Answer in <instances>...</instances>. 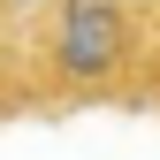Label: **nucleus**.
I'll use <instances>...</instances> for the list:
<instances>
[{
    "label": "nucleus",
    "mask_w": 160,
    "mask_h": 160,
    "mask_svg": "<svg viewBox=\"0 0 160 160\" xmlns=\"http://www.w3.org/2000/svg\"><path fill=\"white\" fill-rule=\"evenodd\" d=\"M8 15H31V8H53V0H0Z\"/></svg>",
    "instance_id": "f03ea898"
},
{
    "label": "nucleus",
    "mask_w": 160,
    "mask_h": 160,
    "mask_svg": "<svg viewBox=\"0 0 160 160\" xmlns=\"http://www.w3.org/2000/svg\"><path fill=\"white\" fill-rule=\"evenodd\" d=\"M38 53L61 92H107L137 53V15H130V0H53Z\"/></svg>",
    "instance_id": "f257e3e1"
}]
</instances>
